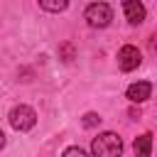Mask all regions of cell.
<instances>
[{
  "instance_id": "obj_12",
  "label": "cell",
  "mask_w": 157,
  "mask_h": 157,
  "mask_svg": "<svg viewBox=\"0 0 157 157\" xmlns=\"http://www.w3.org/2000/svg\"><path fill=\"white\" fill-rule=\"evenodd\" d=\"M150 49H152V52H157V34H152V37H150Z\"/></svg>"
},
{
  "instance_id": "obj_4",
  "label": "cell",
  "mask_w": 157,
  "mask_h": 157,
  "mask_svg": "<svg viewBox=\"0 0 157 157\" xmlns=\"http://www.w3.org/2000/svg\"><path fill=\"white\" fill-rule=\"evenodd\" d=\"M140 61H142V56H140L137 47H132V44L120 47V52H118V66H120V71H135L140 66Z\"/></svg>"
},
{
  "instance_id": "obj_11",
  "label": "cell",
  "mask_w": 157,
  "mask_h": 157,
  "mask_svg": "<svg viewBox=\"0 0 157 157\" xmlns=\"http://www.w3.org/2000/svg\"><path fill=\"white\" fill-rule=\"evenodd\" d=\"M61 157H88V155H86V152H83L81 147H66Z\"/></svg>"
},
{
  "instance_id": "obj_7",
  "label": "cell",
  "mask_w": 157,
  "mask_h": 157,
  "mask_svg": "<svg viewBox=\"0 0 157 157\" xmlns=\"http://www.w3.org/2000/svg\"><path fill=\"white\" fill-rule=\"evenodd\" d=\"M132 150H135V157H150L152 155V135L150 132H142L140 137H135Z\"/></svg>"
},
{
  "instance_id": "obj_10",
  "label": "cell",
  "mask_w": 157,
  "mask_h": 157,
  "mask_svg": "<svg viewBox=\"0 0 157 157\" xmlns=\"http://www.w3.org/2000/svg\"><path fill=\"white\" fill-rule=\"evenodd\" d=\"M101 123V115L98 113H86L83 115V128H96Z\"/></svg>"
},
{
  "instance_id": "obj_6",
  "label": "cell",
  "mask_w": 157,
  "mask_h": 157,
  "mask_svg": "<svg viewBox=\"0 0 157 157\" xmlns=\"http://www.w3.org/2000/svg\"><path fill=\"white\" fill-rule=\"evenodd\" d=\"M150 93H152V86H150L147 81L130 83V86H128V91H125V96H128V101H130V103H145V101L150 98Z\"/></svg>"
},
{
  "instance_id": "obj_9",
  "label": "cell",
  "mask_w": 157,
  "mask_h": 157,
  "mask_svg": "<svg viewBox=\"0 0 157 157\" xmlns=\"http://www.w3.org/2000/svg\"><path fill=\"white\" fill-rule=\"evenodd\" d=\"M74 54H76V49H74V44H71V42H64V44L59 47V59L71 61V59H74Z\"/></svg>"
},
{
  "instance_id": "obj_2",
  "label": "cell",
  "mask_w": 157,
  "mask_h": 157,
  "mask_svg": "<svg viewBox=\"0 0 157 157\" xmlns=\"http://www.w3.org/2000/svg\"><path fill=\"white\" fill-rule=\"evenodd\" d=\"M83 17H86V22H88L91 27H98V29H101V27H108V25H110L113 10H110L108 2H91V5L86 7Z\"/></svg>"
},
{
  "instance_id": "obj_3",
  "label": "cell",
  "mask_w": 157,
  "mask_h": 157,
  "mask_svg": "<svg viewBox=\"0 0 157 157\" xmlns=\"http://www.w3.org/2000/svg\"><path fill=\"white\" fill-rule=\"evenodd\" d=\"M10 125L15 130H32L37 125V113L29 105H15L10 110Z\"/></svg>"
},
{
  "instance_id": "obj_8",
  "label": "cell",
  "mask_w": 157,
  "mask_h": 157,
  "mask_svg": "<svg viewBox=\"0 0 157 157\" xmlns=\"http://www.w3.org/2000/svg\"><path fill=\"white\" fill-rule=\"evenodd\" d=\"M39 7H42V10H47V12H64V10L69 7V2H66V0H59V2H49V0H39Z\"/></svg>"
},
{
  "instance_id": "obj_1",
  "label": "cell",
  "mask_w": 157,
  "mask_h": 157,
  "mask_svg": "<svg viewBox=\"0 0 157 157\" xmlns=\"http://www.w3.org/2000/svg\"><path fill=\"white\" fill-rule=\"evenodd\" d=\"M91 152L93 157H120L123 152V140L118 132H101L98 137H93L91 142Z\"/></svg>"
},
{
  "instance_id": "obj_5",
  "label": "cell",
  "mask_w": 157,
  "mask_h": 157,
  "mask_svg": "<svg viewBox=\"0 0 157 157\" xmlns=\"http://www.w3.org/2000/svg\"><path fill=\"white\" fill-rule=\"evenodd\" d=\"M123 12H125V20H128L130 25H140V22L145 20V15H147L145 5L137 2V0H125V2H123Z\"/></svg>"
}]
</instances>
